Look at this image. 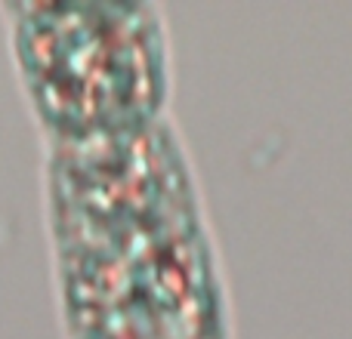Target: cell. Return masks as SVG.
<instances>
[{
  "label": "cell",
  "mask_w": 352,
  "mask_h": 339,
  "mask_svg": "<svg viewBox=\"0 0 352 339\" xmlns=\"http://www.w3.org/2000/svg\"><path fill=\"white\" fill-rule=\"evenodd\" d=\"M43 145L65 339H232L223 259L170 117Z\"/></svg>",
  "instance_id": "obj_1"
},
{
  "label": "cell",
  "mask_w": 352,
  "mask_h": 339,
  "mask_svg": "<svg viewBox=\"0 0 352 339\" xmlns=\"http://www.w3.org/2000/svg\"><path fill=\"white\" fill-rule=\"evenodd\" d=\"M19 90L43 142H84L167 121L173 49L142 0L3 3Z\"/></svg>",
  "instance_id": "obj_2"
}]
</instances>
